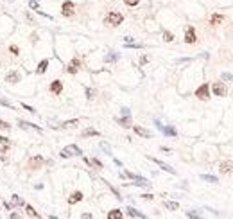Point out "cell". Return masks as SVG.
Instances as JSON below:
<instances>
[{
    "instance_id": "277c9868",
    "label": "cell",
    "mask_w": 233,
    "mask_h": 219,
    "mask_svg": "<svg viewBox=\"0 0 233 219\" xmlns=\"http://www.w3.org/2000/svg\"><path fill=\"white\" fill-rule=\"evenodd\" d=\"M61 13H63V16H74V13H76V6H74V2H70V0L63 2V6H61Z\"/></svg>"
},
{
    "instance_id": "e575fe53",
    "label": "cell",
    "mask_w": 233,
    "mask_h": 219,
    "mask_svg": "<svg viewBox=\"0 0 233 219\" xmlns=\"http://www.w3.org/2000/svg\"><path fill=\"white\" fill-rule=\"evenodd\" d=\"M9 128H11V124H9V122L0 120V129H9Z\"/></svg>"
},
{
    "instance_id": "4fadbf2b",
    "label": "cell",
    "mask_w": 233,
    "mask_h": 219,
    "mask_svg": "<svg viewBox=\"0 0 233 219\" xmlns=\"http://www.w3.org/2000/svg\"><path fill=\"white\" fill-rule=\"evenodd\" d=\"M6 81L7 83H20V74L16 72V70H11V72H7V76H6Z\"/></svg>"
},
{
    "instance_id": "ba28073f",
    "label": "cell",
    "mask_w": 233,
    "mask_h": 219,
    "mask_svg": "<svg viewBox=\"0 0 233 219\" xmlns=\"http://www.w3.org/2000/svg\"><path fill=\"white\" fill-rule=\"evenodd\" d=\"M212 90H214V94L217 97H224L226 95V86H224V83H214Z\"/></svg>"
},
{
    "instance_id": "f546056e",
    "label": "cell",
    "mask_w": 233,
    "mask_h": 219,
    "mask_svg": "<svg viewBox=\"0 0 233 219\" xmlns=\"http://www.w3.org/2000/svg\"><path fill=\"white\" fill-rule=\"evenodd\" d=\"M221 77H222V81H233V76H231L229 72H222Z\"/></svg>"
},
{
    "instance_id": "9a60e30c",
    "label": "cell",
    "mask_w": 233,
    "mask_h": 219,
    "mask_svg": "<svg viewBox=\"0 0 233 219\" xmlns=\"http://www.w3.org/2000/svg\"><path fill=\"white\" fill-rule=\"evenodd\" d=\"M126 212H127V215H129V217H140V219H144V217H145L142 212H138V210H136V208H133V207H127V210H126Z\"/></svg>"
},
{
    "instance_id": "cb8c5ba5",
    "label": "cell",
    "mask_w": 233,
    "mask_h": 219,
    "mask_svg": "<svg viewBox=\"0 0 233 219\" xmlns=\"http://www.w3.org/2000/svg\"><path fill=\"white\" fill-rule=\"evenodd\" d=\"M13 205H16V207H23V205H25V201H23L22 198H20V196H13Z\"/></svg>"
},
{
    "instance_id": "d6986e66",
    "label": "cell",
    "mask_w": 233,
    "mask_h": 219,
    "mask_svg": "<svg viewBox=\"0 0 233 219\" xmlns=\"http://www.w3.org/2000/svg\"><path fill=\"white\" fill-rule=\"evenodd\" d=\"M7 149H9V138L0 137V153H6Z\"/></svg>"
},
{
    "instance_id": "52a82bcc",
    "label": "cell",
    "mask_w": 233,
    "mask_h": 219,
    "mask_svg": "<svg viewBox=\"0 0 233 219\" xmlns=\"http://www.w3.org/2000/svg\"><path fill=\"white\" fill-rule=\"evenodd\" d=\"M79 67H81V61H79L77 58H74L72 61L68 63V67H66V72H68V74H77V72H79Z\"/></svg>"
},
{
    "instance_id": "3957f363",
    "label": "cell",
    "mask_w": 233,
    "mask_h": 219,
    "mask_svg": "<svg viewBox=\"0 0 233 219\" xmlns=\"http://www.w3.org/2000/svg\"><path fill=\"white\" fill-rule=\"evenodd\" d=\"M196 97H199L201 101H206V99L210 97V84H208V83L201 84L199 88L196 90Z\"/></svg>"
},
{
    "instance_id": "ab89813d",
    "label": "cell",
    "mask_w": 233,
    "mask_h": 219,
    "mask_svg": "<svg viewBox=\"0 0 233 219\" xmlns=\"http://www.w3.org/2000/svg\"><path fill=\"white\" fill-rule=\"evenodd\" d=\"M147 61H149V58H147V56H144L142 59H140V63H142V65H144V63H147Z\"/></svg>"
},
{
    "instance_id": "b9f144b4",
    "label": "cell",
    "mask_w": 233,
    "mask_h": 219,
    "mask_svg": "<svg viewBox=\"0 0 233 219\" xmlns=\"http://www.w3.org/2000/svg\"><path fill=\"white\" fill-rule=\"evenodd\" d=\"M81 217H83V219H90V217H91V214H83Z\"/></svg>"
},
{
    "instance_id": "603a6c76",
    "label": "cell",
    "mask_w": 233,
    "mask_h": 219,
    "mask_svg": "<svg viewBox=\"0 0 233 219\" xmlns=\"http://www.w3.org/2000/svg\"><path fill=\"white\" fill-rule=\"evenodd\" d=\"M201 180L210 182V183H217V182H219V180H217V176H210V174H201Z\"/></svg>"
},
{
    "instance_id": "d4e9b609",
    "label": "cell",
    "mask_w": 233,
    "mask_h": 219,
    "mask_svg": "<svg viewBox=\"0 0 233 219\" xmlns=\"http://www.w3.org/2000/svg\"><path fill=\"white\" fill-rule=\"evenodd\" d=\"M221 22H222V16H221V14H214L212 20H210V24H212V25H219Z\"/></svg>"
},
{
    "instance_id": "7402d4cb",
    "label": "cell",
    "mask_w": 233,
    "mask_h": 219,
    "mask_svg": "<svg viewBox=\"0 0 233 219\" xmlns=\"http://www.w3.org/2000/svg\"><path fill=\"white\" fill-rule=\"evenodd\" d=\"M77 124H79V119H74V120H66V122H63L61 128H76Z\"/></svg>"
},
{
    "instance_id": "8992f818",
    "label": "cell",
    "mask_w": 233,
    "mask_h": 219,
    "mask_svg": "<svg viewBox=\"0 0 233 219\" xmlns=\"http://www.w3.org/2000/svg\"><path fill=\"white\" fill-rule=\"evenodd\" d=\"M147 158H149L151 162H154L158 167H161L163 171H167V172H170V174H176V169H172V167H170V165H167L165 162H161V160H158V158H152V156H147Z\"/></svg>"
},
{
    "instance_id": "60d3db41",
    "label": "cell",
    "mask_w": 233,
    "mask_h": 219,
    "mask_svg": "<svg viewBox=\"0 0 233 219\" xmlns=\"http://www.w3.org/2000/svg\"><path fill=\"white\" fill-rule=\"evenodd\" d=\"M186 215H188V217H199V215H197V214H194V212H188Z\"/></svg>"
},
{
    "instance_id": "d590c367",
    "label": "cell",
    "mask_w": 233,
    "mask_h": 219,
    "mask_svg": "<svg viewBox=\"0 0 233 219\" xmlns=\"http://www.w3.org/2000/svg\"><path fill=\"white\" fill-rule=\"evenodd\" d=\"M22 106H23V108H25V110H27V112H31V113H36V110H34V108H31V106H27V104H22Z\"/></svg>"
},
{
    "instance_id": "e0dca14e",
    "label": "cell",
    "mask_w": 233,
    "mask_h": 219,
    "mask_svg": "<svg viewBox=\"0 0 233 219\" xmlns=\"http://www.w3.org/2000/svg\"><path fill=\"white\" fill-rule=\"evenodd\" d=\"M116 122L122 128H131V115H124V119H116Z\"/></svg>"
},
{
    "instance_id": "5bb4252c",
    "label": "cell",
    "mask_w": 233,
    "mask_h": 219,
    "mask_svg": "<svg viewBox=\"0 0 233 219\" xmlns=\"http://www.w3.org/2000/svg\"><path fill=\"white\" fill-rule=\"evenodd\" d=\"M81 200H83V192H74V194L68 198V203H70V205H76V203H79Z\"/></svg>"
},
{
    "instance_id": "5b68a950",
    "label": "cell",
    "mask_w": 233,
    "mask_h": 219,
    "mask_svg": "<svg viewBox=\"0 0 233 219\" xmlns=\"http://www.w3.org/2000/svg\"><path fill=\"white\" fill-rule=\"evenodd\" d=\"M185 41L188 43V45H192V43H196V41H197L196 29H194L192 25H188V27H186V32H185Z\"/></svg>"
},
{
    "instance_id": "484cf974",
    "label": "cell",
    "mask_w": 233,
    "mask_h": 219,
    "mask_svg": "<svg viewBox=\"0 0 233 219\" xmlns=\"http://www.w3.org/2000/svg\"><path fill=\"white\" fill-rule=\"evenodd\" d=\"M165 207L169 210H178L179 208V203H176V201H165Z\"/></svg>"
},
{
    "instance_id": "d6a6232c",
    "label": "cell",
    "mask_w": 233,
    "mask_h": 219,
    "mask_svg": "<svg viewBox=\"0 0 233 219\" xmlns=\"http://www.w3.org/2000/svg\"><path fill=\"white\" fill-rule=\"evenodd\" d=\"M86 97H88V99H93V97H95V90L86 88Z\"/></svg>"
},
{
    "instance_id": "8fae6325",
    "label": "cell",
    "mask_w": 233,
    "mask_h": 219,
    "mask_svg": "<svg viewBox=\"0 0 233 219\" xmlns=\"http://www.w3.org/2000/svg\"><path fill=\"white\" fill-rule=\"evenodd\" d=\"M156 124H158V128H160V129H161L165 135H169V137H176V135H178V131H176L172 126H161L160 122H156Z\"/></svg>"
},
{
    "instance_id": "f35d334b",
    "label": "cell",
    "mask_w": 233,
    "mask_h": 219,
    "mask_svg": "<svg viewBox=\"0 0 233 219\" xmlns=\"http://www.w3.org/2000/svg\"><path fill=\"white\" fill-rule=\"evenodd\" d=\"M122 115H129V108H122Z\"/></svg>"
},
{
    "instance_id": "f1b7e54d",
    "label": "cell",
    "mask_w": 233,
    "mask_h": 219,
    "mask_svg": "<svg viewBox=\"0 0 233 219\" xmlns=\"http://www.w3.org/2000/svg\"><path fill=\"white\" fill-rule=\"evenodd\" d=\"M29 7H31V9H34V11H38V9H40L38 0H31V2H29Z\"/></svg>"
},
{
    "instance_id": "836d02e7",
    "label": "cell",
    "mask_w": 233,
    "mask_h": 219,
    "mask_svg": "<svg viewBox=\"0 0 233 219\" xmlns=\"http://www.w3.org/2000/svg\"><path fill=\"white\" fill-rule=\"evenodd\" d=\"M90 165H95V167H99V169H102V164L97 160V158H93V160H90Z\"/></svg>"
},
{
    "instance_id": "ac0fdd59",
    "label": "cell",
    "mask_w": 233,
    "mask_h": 219,
    "mask_svg": "<svg viewBox=\"0 0 233 219\" xmlns=\"http://www.w3.org/2000/svg\"><path fill=\"white\" fill-rule=\"evenodd\" d=\"M233 171V164L231 162H222L221 164V172L222 174H228V172H231Z\"/></svg>"
},
{
    "instance_id": "4dcf8cb0",
    "label": "cell",
    "mask_w": 233,
    "mask_h": 219,
    "mask_svg": "<svg viewBox=\"0 0 233 219\" xmlns=\"http://www.w3.org/2000/svg\"><path fill=\"white\" fill-rule=\"evenodd\" d=\"M124 2H126V6H129V7H134V6H138L140 0H124Z\"/></svg>"
},
{
    "instance_id": "2e32d148",
    "label": "cell",
    "mask_w": 233,
    "mask_h": 219,
    "mask_svg": "<svg viewBox=\"0 0 233 219\" xmlns=\"http://www.w3.org/2000/svg\"><path fill=\"white\" fill-rule=\"evenodd\" d=\"M122 217H124V214H122V210H119V208L108 212V219H122Z\"/></svg>"
},
{
    "instance_id": "9c48e42d",
    "label": "cell",
    "mask_w": 233,
    "mask_h": 219,
    "mask_svg": "<svg viewBox=\"0 0 233 219\" xmlns=\"http://www.w3.org/2000/svg\"><path fill=\"white\" fill-rule=\"evenodd\" d=\"M29 169H41V165H43V158L40 156V155H36V156H32L31 160H29Z\"/></svg>"
},
{
    "instance_id": "83f0119b",
    "label": "cell",
    "mask_w": 233,
    "mask_h": 219,
    "mask_svg": "<svg viewBox=\"0 0 233 219\" xmlns=\"http://www.w3.org/2000/svg\"><path fill=\"white\" fill-rule=\"evenodd\" d=\"M163 40H165V41H172L174 40V34L169 32V31H165V32H163Z\"/></svg>"
},
{
    "instance_id": "44dd1931",
    "label": "cell",
    "mask_w": 233,
    "mask_h": 219,
    "mask_svg": "<svg viewBox=\"0 0 233 219\" xmlns=\"http://www.w3.org/2000/svg\"><path fill=\"white\" fill-rule=\"evenodd\" d=\"M83 137H99V131L93 129V128H88V129L83 131Z\"/></svg>"
},
{
    "instance_id": "ffe728a7",
    "label": "cell",
    "mask_w": 233,
    "mask_h": 219,
    "mask_svg": "<svg viewBox=\"0 0 233 219\" xmlns=\"http://www.w3.org/2000/svg\"><path fill=\"white\" fill-rule=\"evenodd\" d=\"M47 67H49V59H43V61H40L38 68H36V74H43V72L47 70Z\"/></svg>"
},
{
    "instance_id": "8d00e7d4",
    "label": "cell",
    "mask_w": 233,
    "mask_h": 219,
    "mask_svg": "<svg viewBox=\"0 0 233 219\" xmlns=\"http://www.w3.org/2000/svg\"><path fill=\"white\" fill-rule=\"evenodd\" d=\"M9 50H11L13 54H18V47H16V45H11V47H9Z\"/></svg>"
},
{
    "instance_id": "7a4b0ae2",
    "label": "cell",
    "mask_w": 233,
    "mask_h": 219,
    "mask_svg": "<svg viewBox=\"0 0 233 219\" xmlns=\"http://www.w3.org/2000/svg\"><path fill=\"white\" fill-rule=\"evenodd\" d=\"M106 22L109 25H113V27H119L122 22H124V16L119 13V11H111V13H108V16H106Z\"/></svg>"
},
{
    "instance_id": "30bf717a",
    "label": "cell",
    "mask_w": 233,
    "mask_h": 219,
    "mask_svg": "<svg viewBox=\"0 0 233 219\" xmlns=\"http://www.w3.org/2000/svg\"><path fill=\"white\" fill-rule=\"evenodd\" d=\"M50 92H52V94H56V95H59V94L63 92V83H61L59 79H56V81H52V83H50Z\"/></svg>"
},
{
    "instance_id": "7c38bea8",
    "label": "cell",
    "mask_w": 233,
    "mask_h": 219,
    "mask_svg": "<svg viewBox=\"0 0 233 219\" xmlns=\"http://www.w3.org/2000/svg\"><path fill=\"white\" fill-rule=\"evenodd\" d=\"M133 129H134L136 135L144 137V138H151V131H147L145 128H142V126H133Z\"/></svg>"
},
{
    "instance_id": "1f68e13d",
    "label": "cell",
    "mask_w": 233,
    "mask_h": 219,
    "mask_svg": "<svg viewBox=\"0 0 233 219\" xmlns=\"http://www.w3.org/2000/svg\"><path fill=\"white\" fill-rule=\"evenodd\" d=\"M104 59H106V61H116V59H119V56H116L115 52H111V54H109V56H106Z\"/></svg>"
},
{
    "instance_id": "6da1fadb",
    "label": "cell",
    "mask_w": 233,
    "mask_h": 219,
    "mask_svg": "<svg viewBox=\"0 0 233 219\" xmlns=\"http://www.w3.org/2000/svg\"><path fill=\"white\" fill-rule=\"evenodd\" d=\"M81 155H83V151H81V147H77L76 144H70V146L63 147V149H61V153H59V156H61V158H70V156H81Z\"/></svg>"
},
{
    "instance_id": "4316f807",
    "label": "cell",
    "mask_w": 233,
    "mask_h": 219,
    "mask_svg": "<svg viewBox=\"0 0 233 219\" xmlns=\"http://www.w3.org/2000/svg\"><path fill=\"white\" fill-rule=\"evenodd\" d=\"M25 210H27V214H29L31 217H40V214H38V212H36L31 205H25Z\"/></svg>"
},
{
    "instance_id": "74e56055",
    "label": "cell",
    "mask_w": 233,
    "mask_h": 219,
    "mask_svg": "<svg viewBox=\"0 0 233 219\" xmlns=\"http://www.w3.org/2000/svg\"><path fill=\"white\" fill-rule=\"evenodd\" d=\"M142 198H144V200H152V198H154V196H152V194H144V196H142Z\"/></svg>"
}]
</instances>
